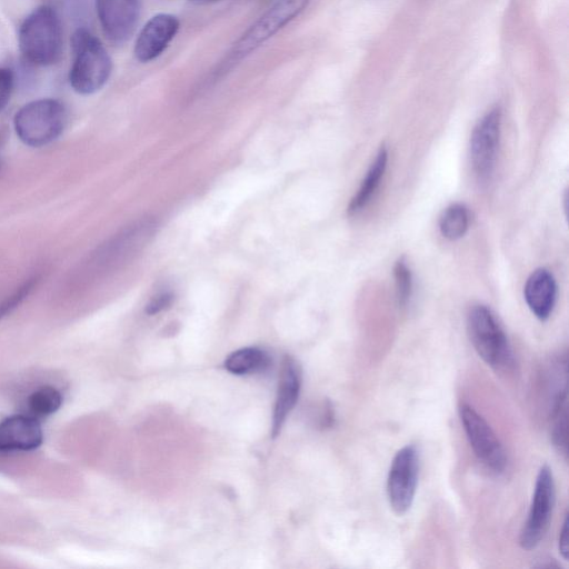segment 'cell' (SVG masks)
Wrapping results in <instances>:
<instances>
[{"mask_svg": "<svg viewBox=\"0 0 569 569\" xmlns=\"http://www.w3.org/2000/svg\"><path fill=\"white\" fill-rule=\"evenodd\" d=\"M388 161V151L385 147H381L376 156L375 161L370 166L366 178L362 180L358 192L351 199L348 211L351 214L361 211L370 201L375 194L377 188L380 184L381 178L385 174Z\"/></svg>", "mask_w": 569, "mask_h": 569, "instance_id": "cell-15", "label": "cell"}, {"mask_svg": "<svg viewBox=\"0 0 569 569\" xmlns=\"http://www.w3.org/2000/svg\"><path fill=\"white\" fill-rule=\"evenodd\" d=\"M13 88V76L9 69L0 68V112L10 100Z\"/></svg>", "mask_w": 569, "mask_h": 569, "instance_id": "cell-22", "label": "cell"}, {"mask_svg": "<svg viewBox=\"0 0 569 569\" xmlns=\"http://www.w3.org/2000/svg\"><path fill=\"white\" fill-rule=\"evenodd\" d=\"M197 1H217V0H197Z\"/></svg>", "mask_w": 569, "mask_h": 569, "instance_id": "cell-25", "label": "cell"}, {"mask_svg": "<svg viewBox=\"0 0 569 569\" xmlns=\"http://www.w3.org/2000/svg\"><path fill=\"white\" fill-rule=\"evenodd\" d=\"M67 122L64 106L57 99L42 98L21 107L13 118L18 138L29 147H43L62 133Z\"/></svg>", "mask_w": 569, "mask_h": 569, "instance_id": "cell-3", "label": "cell"}, {"mask_svg": "<svg viewBox=\"0 0 569 569\" xmlns=\"http://www.w3.org/2000/svg\"><path fill=\"white\" fill-rule=\"evenodd\" d=\"M308 3L309 0H276L233 44L229 60L234 62L250 54L299 16Z\"/></svg>", "mask_w": 569, "mask_h": 569, "instance_id": "cell-5", "label": "cell"}, {"mask_svg": "<svg viewBox=\"0 0 569 569\" xmlns=\"http://www.w3.org/2000/svg\"><path fill=\"white\" fill-rule=\"evenodd\" d=\"M568 516L565 517V521L559 535V552L565 560H568L569 555V529H568Z\"/></svg>", "mask_w": 569, "mask_h": 569, "instance_id": "cell-24", "label": "cell"}, {"mask_svg": "<svg viewBox=\"0 0 569 569\" xmlns=\"http://www.w3.org/2000/svg\"><path fill=\"white\" fill-rule=\"evenodd\" d=\"M22 56L36 66L56 63L62 49V27L57 11L41 6L30 12L18 31Z\"/></svg>", "mask_w": 569, "mask_h": 569, "instance_id": "cell-1", "label": "cell"}, {"mask_svg": "<svg viewBox=\"0 0 569 569\" xmlns=\"http://www.w3.org/2000/svg\"><path fill=\"white\" fill-rule=\"evenodd\" d=\"M172 300V297L169 293H162L158 297H156L148 305L146 311L149 315H154L167 308Z\"/></svg>", "mask_w": 569, "mask_h": 569, "instance_id": "cell-23", "label": "cell"}, {"mask_svg": "<svg viewBox=\"0 0 569 569\" xmlns=\"http://www.w3.org/2000/svg\"><path fill=\"white\" fill-rule=\"evenodd\" d=\"M73 61L69 71L72 89L81 94L99 91L108 81L112 61L100 40L89 30L78 29L71 39Z\"/></svg>", "mask_w": 569, "mask_h": 569, "instance_id": "cell-2", "label": "cell"}, {"mask_svg": "<svg viewBox=\"0 0 569 569\" xmlns=\"http://www.w3.org/2000/svg\"><path fill=\"white\" fill-rule=\"evenodd\" d=\"M179 20L169 13H159L148 20L140 30L134 43V57L140 62L158 58L172 41L179 30Z\"/></svg>", "mask_w": 569, "mask_h": 569, "instance_id": "cell-11", "label": "cell"}, {"mask_svg": "<svg viewBox=\"0 0 569 569\" xmlns=\"http://www.w3.org/2000/svg\"><path fill=\"white\" fill-rule=\"evenodd\" d=\"M555 499L552 471L549 466L543 465L537 475L529 513L519 536V545L522 549L536 548L545 537L551 520Z\"/></svg>", "mask_w": 569, "mask_h": 569, "instance_id": "cell-6", "label": "cell"}, {"mask_svg": "<svg viewBox=\"0 0 569 569\" xmlns=\"http://www.w3.org/2000/svg\"><path fill=\"white\" fill-rule=\"evenodd\" d=\"M301 385L300 368L297 362L286 357L279 377L278 392L272 416V437H277L288 415L295 407Z\"/></svg>", "mask_w": 569, "mask_h": 569, "instance_id": "cell-13", "label": "cell"}, {"mask_svg": "<svg viewBox=\"0 0 569 569\" xmlns=\"http://www.w3.org/2000/svg\"><path fill=\"white\" fill-rule=\"evenodd\" d=\"M96 10L110 42L123 44L133 34L140 13L138 0H96Z\"/></svg>", "mask_w": 569, "mask_h": 569, "instance_id": "cell-10", "label": "cell"}, {"mask_svg": "<svg viewBox=\"0 0 569 569\" xmlns=\"http://www.w3.org/2000/svg\"><path fill=\"white\" fill-rule=\"evenodd\" d=\"M459 416L477 458L492 471H503L507 462L505 450L488 422L468 403L460 405Z\"/></svg>", "mask_w": 569, "mask_h": 569, "instance_id": "cell-8", "label": "cell"}, {"mask_svg": "<svg viewBox=\"0 0 569 569\" xmlns=\"http://www.w3.org/2000/svg\"><path fill=\"white\" fill-rule=\"evenodd\" d=\"M36 279H30L10 297L0 302V319L14 309L32 290Z\"/></svg>", "mask_w": 569, "mask_h": 569, "instance_id": "cell-21", "label": "cell"}, {"mask_svg": "<svg viewBox=\"0 0 569 569\" xmlns=\"http://www.w3.org/2000/svg\"><path fill=\"white\" fill-rule=\"evenodd\" d=\"M0 167H1V150H0Z\"/></svg>", "mask_w": 569, "mask_h": 569, "instance_id": "cell-26", "label": "cell"}, {"mask_svg": "<svg viewBox=\"0 0 569 569\" xmlns=\"http://www.w3.org/2000/svg\"><path fill=\"white\" fill-rule=\"evenodd\" d=\"M469 211L461 203H453L445 209L439 219L441 234L449 240H457L467 232Z\"/></svg>", "mask_w": 569, "mask_h": 569, "instance_id": "cell-17", "label": "cell"}, {"mask_svg": "<svg viewBox=\"0 0 569 569\" xmlns=\"http://www.w3.org/2000/svg\"><path fill=\"white\" fill-rule=\"evenodd\" d=\"M467 331L478 356L488 366L501 370L511 363L512 352L507 336L487 306L476 305L469 310Z\"/></svg>", "mask_w": 569, "mask_h": 569, "instance_id": "cell-4", "label": "cell"}, {"mask_svg": "<svg viewBox=\"0 0 569 569\" xmlns=\"http://www.w3.org/2000/svg\"><path fill=\"white\" fill-rule=\"evenodd\" d=\"M523 296L529 309L538 319H548L557 299L553 276L545 268L535 270L527 279Z\"/></svg>", "mask_w": 569, "mask_h": 569, "instance_id": "cell-14", "label": "cell"}, {"mask_svg": "<svg viewBox=\"0 0 569 569\" xmlns=\"http://www.w3.org/2000/svg\"><path fill=\"white\" fill-rule=\"evenodd\" d=\"M42 440L40 423L30 415H14L0 421V452L30 451Z\"/></svg>", "mask_w": 569, "mask_h": 569, "instance_id": "cell-12", "label": "cell"}, {"mask_svg": "<svg viewBox=\"0 0 569 569\" xmlns=\"http://www.w3.org/2000/svg\"><path fill=\"white\" fill-rule=\"evenodd\" d=\"M551 437L555 446L563 453L567 452L568 410L567 400L558 405L551 412Z\"/></svg>", "mask_w": 569, "mask_h": 569, "instance_id": "cell-20", "label": "cell"}, {"mask_svg": "<svg viewBox=\"0 0 569 569\" xmlns=\"http://www.w3.org/2000/svg\"><path fill=\"white\" fill-rule=\"evenodd\" d=\"M419 473V453L412 445H407L395 455L387 478L389 505L398 516L411 507Z\"/></svg>", "mask_w": 569, "mask_h": 569, "instance_id": "cell-7", "label": "cell"}, {"mask_svg": "<svg viewBox=\"0 0 569 569\" xmlns=\"http://www.w3.org/2000/svg\"><path fill=\"white\" fill-rule=\"evenodd\" d=\"M500 109L493 108L478 121L471 133V164L481 181L488 180L493 171L500 140Z\"/></svg>", "mask_w": 569, "mask_h": 569, "instance_id": "cell-9", "label": "cell"}, {"mask_svg": "<svg viewBox=\"0 0 569 569\" xmlns=\"http://www.w3.org/2000/svg\"><path fill=\"white\" fill-rule=\"evenodd\" d=\"M396 296L400 307H406L412 292V274L405 258H400L395 264Z\"/></svg>", "mask_w": 569, "mask_h": 569, "instance_id": "cell-19", "label": "cell"}, {"mask_svg": "<svg viewBox=\"0 0 569 569\" xmlns=\"http://www.w3.org/2000/svg\"><path fill=\"white\" fill-rule=\"evenodd\" d=\"M62 405V396L52 386H42L34 390L27 399L30 416L34 418L48 417Z\"/></svg>", "mask_w": 569, "mask_h": 569, "instance_id": "cell-18", "label": "cell"}, {"mask_svg": "<svg viewBox=\"0 0 569 569\" xmlns=\"http://www.w3.org/2000/svg\"><path fill=\"white\" fill-rule=\"evenodd\" d=\"M268 362V355L263 350L249 347L230 353L224 367L233 375H246L263 370Z\"/></svg>", "mask_w": 569, "mask_h": 569, "instance_id": "cell-16", "label": "cell"}]
</instances>
